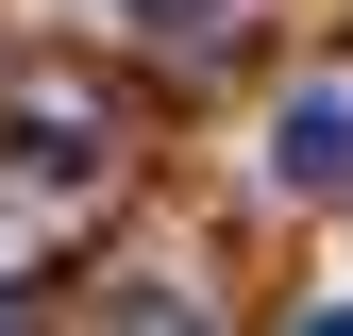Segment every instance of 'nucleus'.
Returning <instances> with one entry per match:
<instances>
[{
    "instance_id": "f03ea898",
    "label": "nucleus",
    "mask_w": 353,
    "mask_h": 336,
    "mask_svg": "<svg viewBox=\"0 0 353 336\" xmlns=\"http://www.w3.org/2000/svg\"><path fill=\"white\" fill-rule=\"evenodd\" d=\"M152 34H168V51H219V34H236V0H152Z\"/></svg>"
},
{
    "instance_id": "20e7f679",
    "label": "nucleus",
    "mask_w": 353,
    "mask_h": 336,
    "mask_svg": "<svg viewBox=\"0 0 353 336\" xmlns=\"http://www.w3.org/2000/svg\"><path fill=\"white\" fill-rule=\"evenodd\" d=\"M303 336H353V303H320V319H303Z\"/></svg>"
},
{
    "instance_id": "f257e3e1",
    "label": "nucleus",
    "mask_w": 353,
    "mask_h": 336,
    "mask_svg": "<svg viewBox=\"0 0 353 336\" xmlns=\"http://www.w3.org/2000/svg\"><path fill=\"white\" fill-rule=\"evenodd\" d=\"M270 185H303V202H353V67L286 84V118H270Z\"/></svg>"
},
{
    "instance_id": "7ed1b4c3",
    "label": "nucleus",
    "mask_w": 353,
    "mask_h": 336,
    "mask_svg": "<svg viewBox=\"0 0 353 336\" xmlns=\"http://www.w3.org/2000/svg\"><path fill=\"white\" fill-rule=\"evenodd\" d=\"M101 336H202V319H185V303H152V286H135V303H118Z\"/></svg>"
}]
</instances>
